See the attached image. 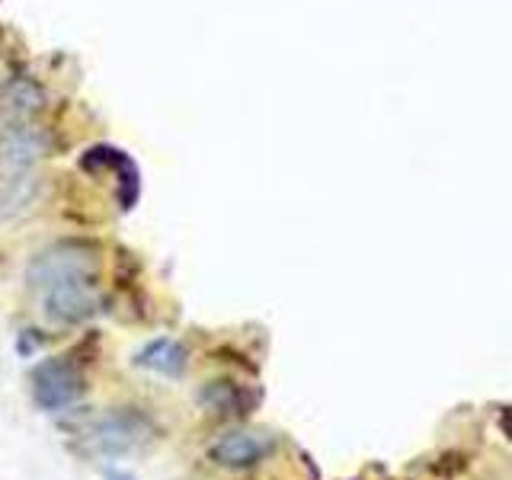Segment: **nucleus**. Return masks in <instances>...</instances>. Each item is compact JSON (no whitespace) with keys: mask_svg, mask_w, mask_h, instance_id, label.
<instances>
[{"mask_svg":"<svg viewBox=\"0 0 512 480\" xmlns=\"http://www.w3.org/2000/svg\"><path fill=\"white\" fill-rule=\"evenodd\" d=\"M199 404L218 416H250L256 404H260V391H253L250 384H237L231 378H215L202 384Z\"/></svg>","mask_w":512,"mask_h":480,"instance_id":"obj_6","label":"nucleus"},{"mask_svg":"<svg viewBox=\"0 0 512 480\" xmlns=\"http://www.w3.org/2000/svg\"><path fill=\"white\" fill-rule=\"evenodd\" d=\"M154 432L157 426L148 413H141L135 407H119L93 423L90 445L106 458H125L138 452L148 439H154Z\"/></svg>","mask_w":512,"mask_h":480,"instance_id":"obj_3","label":"nucleus"},{"mask_svg":"<svg viewBox=\"0 0 512 480\" xmlns=\"http://www.w3.org/2000/svg\"><path fill=\"white\" fill-rule=\"evenodd\" d=\"M42 103V90L32 84V80H16L10 84V96H7V109L13 116H29V112H36Z\"/></svg>","mask_w":512,"mask_h":480,"instance_id":"obj_9","label":"nucleus"},{"mask_svg":"<svg viewBox=\"0 0 512 480\" xmlns=\"http://www.w3.org/2000/svg\"><path fill=\"white\" fill-rule=\"evenodd\" d=\"M100 276H80V279H64L42 288V308L48 320H55L61 327H77L90 320L96 311L103 308L100 298Z\"/></svg>","mask_w":512,"mask_h":480,"instance_id":"obj_4","label":"nucleus"},{"mask_svg":"<svg viewBox=\"0 0 512 480\" xmlns=\"http://www.w3.org/2000/svg\"><path fill=\"white\" fill-rule=\"evenodd\" d=\"M272 455V439L263 432H228L208 448L212 464L224 471H247Z\"/></svg>","mask_w":512,"mask_h":480,"instance_id":"obj_5","label":"nucleus"},{"mask_svg":"<svg viewBox=\"0 0 512 480\" xmlns=\"http://www.w3.org/2000/svg\"><path fill=\"white\" fill-rule=\"evenodd\" d=\"M135 365L164 378H183L189 368V349L176 336H157L135 352Z\"/></svg>","mask_w":512,"mask_h":480,"instance_id":"obj_7","label":"nucleus"},{"mask_svg":"<svg viewBox=\"0 0 512 480\" xmlns=\"http://www.w3.org/2000/svg\"><path fill=\"white\" fill-rule=\"evenodd\" d=\"M106 480H135V474L125 471V468H109L106 471Z\"/></svg>","mask_w":512,"mask_h":480,"instance_id":"obj_11","label":"nucleus"},{"mask_svg":"<svg viewBox=\"0 0 512 480\" xmlns=\"http://www.w3.org/2000/svg\"><path fill=\"white\" fill-rule=\"evenodd\" d=\"M39 343H42V336H36V330H23L20 343H16V352H20V356H32Z\"/></svg>","mask_w":512,"mask_h":480,"instance_id":"obj_10","label":"nucleus"},{"mask_svg":"<svg viewBox=\"0 0 512 480\" xmlns=\"http://www.w3.org/2000/svg\"><path fill=\"white\" fill-rule=\"evenodd\" d=\"M32 400L45 413H64L87 394V372L74 356H55L32 368Z\"/></svg>","mask_w":512,"mask_h":480,"instance_id":"obj_1","label":"nucleus"},{"mask_svg":"<svg viewBox=\"0 0 512 480\" xmlns=\"http://www.w3.org/2000/svg\"><path fill=\"white\" fill-rule=\"evenodd\" d=\"M80 276H100V250L90 240H61V244L32 256V263L26 269V282L36 292L55 282L80 279Z\"/></svg>","mask_w":512,"mask_h":480,"instance_id":"obj_2","label":"nucleus"},{"mask_svg":"<svg viewBox=\"0 0 512 480\" xmlns=\"http://www.w3.org/2000/svg\"><path fill=\"white\" fill-rule=\"evenodd\" d=\"M45 148L48 144L42 132H36V128H29V125H13L10 132L0 138V164L10 173H23L45 154Z\"/></svg>","mask_w":512,"mask_h":480,"instance_id":"obj_8","label":"nucleus"}]
</instances>
